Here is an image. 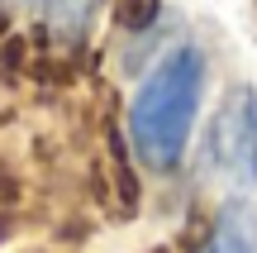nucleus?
Instances as JSON below:
<instances>
[{
  "label": "nucleus",
  "instance_id": "4",
  "mask_svg": "<svg viewBox=\"0 0 257 253\" xmlns=\"http://www.w3.org/2000/svg\"><path fill=\"white\" fill-rule=\"evenodd\" d=\"M43 15H48V24H53L57 38L76 43L81 29H86V15H91V0H43Z\"/></svg>",
  "mask_w": 257,
  "mask_h": 253
},
{
  "label": "nucleus",
  "instance_id": "1",
  "mask_svg": "<svg viewBox=\"0 0 257 253\" xmlns=\"http://www.w3.org/2000/svg\"><path fill=\"white\" fill-rule=\"evenodd\" d=\"M205 86V62L191 43L172 48L162 62L148 72L138 86L134 110H128V143H134L138 162L153 172H172L186 153V134H191L195 105H200Z\"/></svg>",
  "mask_w": 257,
  "mask_h": 253
},
{
  "label": "nucleus",
  "instance_id": "5",
  "mask_svg": "<svg viewBox=\"0 0 257 253\" xmlns=\"http://www.w3.org/2000/svg\"><path fill=\"white\" fill-rule=\"evenodd\" d=\"M153 19H157V0H114V24L128 29V34L148 29Z\"/></svg>",
  "mask_w": 257,
  "mask_h": 253
},
{
  "label": "nucleus",
  "instance_id": "2",
  "mask_svg": "<svg viewBox=\"0 0 257 253\" xmlns=\"http://www.w3.org/2000/svg\"><path fill=\"white\" fill-rule=\"evenodd\" d=\"M210 158L233 191L257 187V91L248 81L224 91L210 124Z\"/></svg>",
  "mask_w": 257,
  "mask_h": 253
},
{
  "label": "nucleus",
  "instance_id": "6",
  "mask_svg": "<svg viewBox=\"0 0 257 253\" xmlns=\"http://www.w3.org/2000/svg\"><path fill=\"white\" fill-rule=\"evenodd\" d=\"M148 253H172V248H148Z\"/></svg>",
  "mask_w": 257,
  "mask_h": 253
},
{
  "label": "nucleus",
  "instance_id": "3",
  "mask_svg": "<svg viewBox=\"0 0 257 253\" xmlns=\"http://www.w3.org/2000/svg\"><path fill=\"white\" fill-rule=\"evenodd\" d=\"M200 253H257V234H252L248 210H224L214 220L210 239L200 244Z\"/></svg>",
  "mask_w": 257,
  "mask_h": 253
}]
</instances>
